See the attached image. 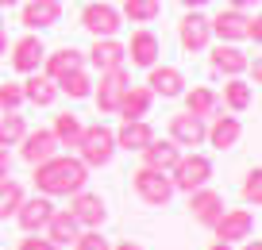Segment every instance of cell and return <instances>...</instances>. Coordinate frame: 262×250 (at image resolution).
Returning <instances> with one entry per match:
<instances>
[{
  "label": "cell",
  "mask_w": 262,
  "mask_h": 250,
  "mask_svg": "<svg viewBox=\"0 0 262 250\" xmlns=\"http://www.w3.org/2000/svg\"><path fill=\"white\" fill-rule=\"evenodd\" d=\"M35 193L42 196H74L77 189L89 185V166H85L77 154H50L47 162L35 166Z\"/></svg>",
  "instance_id": "cell-1"
},
{
  "label": "cell",
  "mask_w": 262,
  "mask_h": 250,
  "mask_svg": "<svg viewBox=\"0 0 262 250\" xmlns=\"http://www.w3.org/2000/svg\"><path fill=\"white\" fill-rule=\"evenodd\" d=\"M77 158L89 166V170H100L116 158V131L104 127V123H93V127H81L77 135Z\"/></svg>",
  "instance_id": "cell-2"
},
{
  "label": "cell",
  "mask_w": 262,
  "mask_h": 250,
  "mask_svg": "<svg viewBox=\"0 0 262 250\" xmlns=\"http://www.w3.org/2000/svg\"><path fill=\"white\" fill-rule=\"evenodd\" d=\"M131 189H135V196H139L143 204H150V208H166V204L173 200V181H170L166 170L139 166V170L131 173Z\"/></svg>",
  "instance_id": "cell-3"
},
{
  "label": "cell",
  "mask_w": 262,
  "mask_h": 250,
  "mask_svg": "<svg viewBox=\"0 0 262 250\" xmlns=\"http://www.w3.org/2000/svg\"><path fill=\"white\" fill-rule=\"evenodd\" d=\"M170 181H173V193H193V189L208 185L212 181V158L208 154H181L178 162H173L170 170Z\"/></svg>",
  "instance_id": "cell-4"
},
{
  "label": "cell",
  "mask_w": 262,
  "mask_h": 250,
  "mask_svg": "<svg viewBox=\"0 0 262 250\" xmlns=\"http://www.w3.org/2000/svg\"><path fill=\"white\" fill-rule=\"evenodd\" d=\"M81 27L93 35V39H112V35H120L123 16H120L116 4H108V0H93V4L81 8Z\"/></svg>",
  "instance_id": "cell-5"
},
{
  "label": "cell",
  "mask_w": 262,
  "mask_h": 250,
  "mask_svg": "<svg viewBox=\"0 0 262 250\" xmlns=\"http://www.w3.org/2000/svg\"><path fill=\"white\" fill-rule=\"evenodd\" d=\"M178 42L185 54H205L212 47V27H208V16L201 8H189L178 24Z\"/></svg>",
  "instance_id": "cell-6"
},
{
  "label": "cell",
  "mask_w": 262,
  "mask_h": 250,
  "mask_svg": "<svg viewBox=\"0 0 262 250\" xmlns=\"http://www.w3.org/2000/svg\"><path fill=\"white\" fill-rule=\"evenodd\" d=\"M127 85H131L127 65H116V70H104V73H100V85L93 89V100H97L100 116H116L120 97H123V89H127Z\"/></svg>",
  "instance_id": "cell-7"
},
{
  "label": "cell",
  "mask_w": 262,
  "mask_h": 250,
  "mask_svg": "<svg viewBox=\"0 0 262 250\" xmlns=\"http://www.w3.org/2000/svg\"><path fill=\"white\" fill-rule=\"evenodd\" d=\"M123 54L135 70H150V65L162 58V42L150 27H139V31H131V42H123Z\"/></svg>",
  "instance_id": "cell-8"
},
{
  "label": "cell",
  "mask_w": 262,
  "mask_h": 250,
  "mask_svg": "<svg viewBox=\"0 0 262 250\" xmlns=\"http://www.w3.org/2000/svg\"><path fill=\"white\" fill-rule=\"evenodd\" d=\"M70 216L81 223V231H85V227H104V219H108V204H104V196H100V193L77 189V193L70 196Z\"/></svg>",
  "instance_id": "cell-9"
},
{
  "label": "cell",
  "mask_w": 262,
  "mask_h": 250,
  "mask_svg": "<svg viewBox=\"0 0 262 250\" xmlns=\"http://www.w3.org/2000/svg\"><path fill=\"white\" fill-rule=\"evenodd\" d=\"M8 50H12V54H8L12 70H16V73H24V77L39 70V65H42V54H47V47H42V39H39L35 31H27L24 39L8 42Z\"/></svg>",
  "instance_id": "cell-10"
},
{
  "label": "cell",
  "mask_w": 262,
  "mask_h": 250,
  "mask_svg": "<svg viewBox=\"0 0 262 250\" xmlns=\"http://www.w3.org/2000/svg\"><path fill=\"white\" fill-rule=\"evenodd\" d=\"M208 120H212V123H205V143L216 146V150H231V146L239 143V135H243L239 116H228V112H220V108H216Z\"/></svg>",
  "instance_id": "cell-11"
},
{
  "label": "cell",
  "mask_w": 262,
  "mask_h": 250,
  "mask_svg": "<svg viewBox=\"0 0 262 250\" xmlns=\"http://www.w3.org/2000/svg\"><path fill=\"white\" fill-rule=\"evenodd\" d=\"M147 89L155 93V97H162V100H178L181 93H185V73H181L178 65L155 62L147 70Z\"/></svg>",
  "instance_id": "cell-12"
},
{
  "label": "cell",
  "mask_w": 262,
  "mask_h": 250,
  "mask_svg": "<svg viewBox=\"0 0 262 250\" xmlns=\"http://www.w3.org/2000/svg\"><path fill=\"white\" fill-rule=\"evenodd\" d=\"M212 231H216V239H220V242H243L247 235L254 231L251 208H224V216L212 223Z\"/></svg>",
  "instance_id": "cell-13"
},
{
  "label": "cell",
  "mask_w": 262,
  "mask_h": 250,
  "mask_svg": "<svg viewBox=\"0 0 262 250\" xmlns=\"http://www.w3.org/2000/svg\"><path fill=\"white\" fill-rule=\"evenodd\" d=\"M189 216L201 227H212L216 219L224 216V193H216V189H208V185L193 189V193H189Z\"/></svg>",
  "instance_id": "cell-14"
},
{
  "label": "cell",
  "mask_w": 262,
  "mask_h": 250,
  "mask_svg": "<svg viewBox=\"0 0 262 250\" xmlns=\"http://www.w3.org/2000/svg\"><path fill=\"white\" fill-rule=\"evenodd\" d=\"M247 62H251V58H247L235 42H216V47L208 50V70H212L216 77H239V73L247 70Z\"/></svg>",
  "instance_id": "cell-15"
},
{
  "label": "cell",
  "mask_w": 262,
  "mask_h": 250,
  "mask_svg": "<svg viewBox=\"0 0 262 250\" xmlns=\"http://www.w3.org/2000/svg\"><path fill=\"white\" fill-rule=\"evenodd\" d=\"M58 19H62V0H27V4H19V24L27 31L54 27Z\"/></svg>",
  "instance_id": "cell-16"
},
{
  "label": "cell",
  "mask_w": 262,
  "mask_h": 250,
  "mask_svg": "<svg viewBox=\"0 0 262 250\" xmlns=\"http://www.w3.org/2000/svg\"><path fill=\"white\" fill-rule=\"evenodd\" d=\"M247 12H239V8H220L216 16H208V27H212V39H220V42H239V39H247Z\"/></svg>",
  "instance_id": "cell-17"
},
{
  "label": "cell",
  "mask_w": 262,
  "mask_h": 250,
  "mask_svg": "<svg viewBox=\"0 0 262 250\" xmlns=\"http://www.w3.org/2000/svg\"><path fill=\"white\" fill-rule=\"evenodd\" d=\"M50 154H58V139H54V131H50V127H39V131L27 127V135L19 139V158L31 162V166H39V162H47Z\"/></svg>",
  "instance_id": "cell-18"
},
{
  "label": "cell",
  "mask_w": 262,
  "mask_h": 250,
  "mask_svg": "<svg viewBox=\"0 0 262 250\" xmlns=\"http://www.w3.org/2000/svg\"><path fill=\"white\" fill-rule=\"evenodd\" d=\"M85 62H89L97 73H104V70H116V65H127V54H123V42L112 35V39H93Z\"/></svg>",
  "instance_id": "cell-19"
},
{
  "label": "cell",
  "mask_w": 262,
  "mask_h": 250,
  "mask_svg": "<svg viewBox=\"0 0 262 250\" xmlns=\"http://www.w3.org/2000/svg\"><path fill=\"white\" fill-rule=\"evenodd\" d=\"M50 212H54V204H50V196L35 193V196H24V204L16 208V223L24 227V231H42V223L50 219Z\"/></svg>",
  "instance_id": "cell-20"
},
{
  "label": "cell",
  "mask_w": 262,
  "mask_h": 250,
  "mask_svg": "<svg viewBox=\"0 0 262 250\" xmlns=\"http://www.w3.org/2000/svg\"><path fill=\"white\" fill-rule=\"evenodd\" d=\"M81 65H85V54L77 47H58V50H47V54H42L39 70L47 73L50 81H58V77H66L70 70H81Z\"/></svg>",
  "instance_id": "cell-21"
},
{
  "label": "cell",
  "mask_w": 262,
  "mask_h": 250,
  "mask_svg": "<svg viewBox=\"0 0 262 250\" xmlns=\"http://www.w3.org/2000/svg\"><path fill=\"white\" fill-rule=\"evenodd\" d=\"M170 139L178 146H201V143H205V120L193 116V112L170 116Z\"/></svg>",
  "instance_id": "cell-22"
},
{
  "label": "cell",
  "mask_w": 262,
  "mask_h": 250,
  "mask_svg": "<svg viewBox=\"0 0 262 250\" xmlns=\"http://www.w3.org/2000/svg\"><path fill=\"white\" fill-rule=\"evenodd\" d=\"M19 89H24V100L27 104H35V108H50L58 100V85L47 77V73H27L24 81H19Z\"/></svg>",
  "instance_id": "cell-23"
},
{
  "label": "cell",
  "mask_w": 262,
  "mask_h": 250,
  "mask_svg": "<svg viewBox=\"0 0 262 250\" xmlns=\"http://www.w3.org/2000/svg\"><path fill=\"white\" fill-rule=\"evenodd\" d=\"M139 154H143V166H150V170H166V173H170V170H173V162L181 158V146L173 143V139H158V135H155Z\"/></svg>",
  "instance_id": "cell-24"
},
{
  "label": "cell",
  "mask_w": 262,
  "mask_h": 250,
  "mask_svg": "<svg viewBox=\"0 0 262 250\" xmlns=\"http://www.w3.org/2000/svg\"><path fill=\"white\" fill-rule=\"evenodd\" d=\"M42 231H47V239L54 242V246H70V242L81 235V223L70 216V208H54V212H50V219L42 223Z\"/></svg>",
  "instance_id": "cell-25"
},
{
  "label": "cell",
  "mask_w": 262,
  "mask_h": 250,
  "mask_svg": "<svg viewBox=\"0 0 262 250\" xmlns=\"http://www.w3.org/2000/svg\"><path fill=\"white\" fill-rule=\"evenodd\" d=\"M150 104H155V93H150L147 85H127L123 97H120L116 116H120V120H143V116L150 112Z\"/></svg>",
  "instance_id": "cell-26"
},
{
  "label": "cell",
  "mask_w": 262,
  "mask_h": 250,
  "mask_svg": "<svg viewBox=\"0 0 262 250\" xmlns=\"http://www.w3.org/2000/svg\"><path fill=\"white\" fill-rule=\"evenodd\" d=\"M150 139H155V127H150L147 120H123V127L116 131V150H135L139 154Z\"/></svg>",
  "instance_id": "cell-27"
},
{
  "label": "cell",
  "mask_w": 262,
  "mask_h": 250,
  "mask_svg": "<svg viewBox=\"0 0 262 250\" xmlns=\"http://www.w3.org/2000/svg\"><path fill=\"white\" fill-rule=\"evenodd\" d=\"M220 97V104L228 108V112H247L251 108V85L247 81H239V77H228V85H224V93H216Z\"/></svg>",
  "instance_id": "cell-28"
},
{
  "label": "cell",
  "mask_w": 262,
  "mask_h": 250,
  "mask_svg": "<svg viewBox=\"0 0 262 250\" xmlns=\"http://www.w3.org/2000/svg\"><path fill=\"white\" fill-rule=\"evenodd\" d=\"M181 97H185V112L201 116V120H208V116L220 108V97H216L212 89H205V85H196V89H185Z\"/></svg>",
  "instance_id": "cell-29"
},
{
  "label": "cell",
  "mask_w": 262,
  "mask_h": 250,
  "mask_svg": "<svg viewBox=\"0 0 262 250\" xmlns=\"http://www.w3.org/2000/svg\"><path fill=\"white\" fill-rule=\"evenodd\" d=\"M54 85H58V93H66L70 100H85V97H93V77L85 73V65H81V70H70L66 77H58Z\"/></svg>",
  "instance_id": "cell-30"
},
{
  "label": "cell",
  "mask_w": 262,
  "mask_h": 250,
  "mask_svg": "<svg viewBox=\"0 0 262 250\" xmlns=\"http://www.w3.org/2000/svg\"><path fill=\"white\" fill-rule=\"evenodd\" d=\"M120 16L131 19V24H155L162 16V0H123Z\"/></svg>",
  "instance_id": "cell-31"
},
{
  "label": "cell",
  "mask_w": 262,
  "mask_h": 250,
  "mask_svg": "<svg viewBox=\"0 0 262 250\" xmlns=\"http://www.w3.org/2000/svg\"><path fill=\"white\" fill-rule=\"evenodd\" d=\"M24 196H27L24 185H19V181H12V173H8V177H0V223L16 216V208L24 204Z\"/></svg>",
  "instance_id": "cell-32"
},
{
  "label": "cell",
  "mask_w": 262,
  "mask_h": 250,
  "mask_svg": "<svg viewBox=\"0 0 262 250\" xmlns=\"http://www.w3.org/2000/svg\"><path fill=\"white\" fill-rule=\"evenodd\" d=\"M81 127H85V123L77 120L74 112H62V116H54V123H50V131H54L58 146H74V143H77V135H81Z\"/></svg>",
  "instance_id": "cell-33"
},
{
  "label": "cell",
  "mask_w": 262,
  "mask_h": 250,
  "mask_svg": "<svg viewBox=\"0 0 262 250\" xmlns=\"http://www.w3.org/2000/svg\"><path fill=\"white\" fill-rule=\"evenodd\" d=\"M24 135H27V120L19 112H4L0 116V146H19Z\"/></svg>",
  "instance_id": "cell-34"
},
{
  "label": "cell",
  "mask_w": 262,
  "mask_h": 250,
  "mask_svg": "<svg viewBox=\"0 0 262 250\" xmlns=\"http://www.w3.org/2000/svg\"><path fill=\"white\" fill-rule=\"evenodd\" d=\"M19 104H24L19 81H0V112H19Z\"/></svg>",
  "instance_id": "cell-35"
},
{
  "label": "cell",
  "mask_w": 262,
  "mask_h": 250,
  "mask_svg": "<svg viewBox=\"0 0 262 250\" xmlns=\"http://www.w3.org/2000/svg\"><path fill=\"white\" fill-rule=\"evenodd\" d=\"M74 250H112V242L100 235V227H85V231L74 239Z\"/></svg>",
  "instance_id": "cell-36"
},
{
  "label": "cell",
  "mask_w": 262,
  "mask_h": 250,
  "mask_svg": "<svg viewBox=\"0 0 262 250\" xmlns=\"http://www.w3.org/2000/svg\"><path fill=\"white\" fill-rule=\"evenodd\" d=\"M243 200L254 204V208L262 204V170H251V173L243 177Z\"/></svg>",
  "instance_id": "cell-37"
},
{
  "label": "cell",
  "mask_w": 262,
  "mask_h": 250,
  "mask_svg": "<svg viewBox=\"0 0 262 250\" xmlns=\"http://www.w3.org/2000/svg\"><path fill=\"white\" fill-rule=\"evenodd\" d=\"M19 250H54V242L39 239V231H27V239H19Z\"/></svg>",
  "instance_id": "cell-38"
},
{
  "label": "cell",
  "mask_w": 262,
  "mask_h": 250,
  "mask_svg": "<svg viewBox=\"0 0 262 250\" xmlns=\"http://www.w3.org/2000/svg\"><path fill=\"white\" fill-rule=\"evenodd\" d=\"M247 39H251L254 47H258V39H262V19H258V16H251V19H247Z\"/></svg>",
  "instance_id": "cell-39"
},
{
  "label": "cell",
  "mask_w": 262,
  "mask_h": 250,
  "mask_svg": "<svg viewBox=\"0 0 262 250\" xmlns=\"http://www.w3.org/2000/svg\"><path fill=\"white\" fill-rule=\"evenodd\" d=\"M12 173V154H8V146H0V177H8Z\"/></svg>",
  "instance_id": "cell-40"
},
{
  "label": "cell",
  "mask_w": 262,
  "mask_h": 250,
  "mask_svg": "<svg viewBox=\"0 0 262 250\" xmlns=\"http://www.w3.org/2000/svg\"><path fill=\"white\" fill-rule=\"evenodd\" d=\"M228 8H239V12H251V8H258V0H228Z\"/></svg>",
  "instance_id": "cell-41"
},
{
  "label": "cell",
  "mask_w": 262,
  "mask_h": 250,
  "mask_svg": "<svg viewBox=\"0 0 262 250\" xmlns=\"http://www.w3.org/2000/svg\"><path fill=\"white\" fill-rule=\"evenodd\" d=\"M247 70H251V77H254V85H258V81H262V62H258V58H254V62H247Z\"/></svg>",
  "instance_id": "cell-42"
},
{
  "label": "cell",
  "mask_w": 262,
  "mask_h": 250,
  "mask_svg": "<svg viewBox=\"0 0 262 250\" xmlns=\"http://www.w3.org/2000/svg\"><path fill=\"white\" fill-rule=\"evenodd\" d=\"M112 250H147V246H139V242H131V239H127V242H116Z\"/></svg>",
  "instance_id": "cell-43"
},
{
  "label": "cell",
  "mask_w": 262,
  "mask_h": 250,
  "mask_svg": "<svg viewBox=\"0 0 262 250\" xmlns=\"http://www.w3.org/2000/svg\"><path fill=\"white\" fill-rule=\"evenodd\" d=\"M205 4H208V0H181V8H185V12L189 8H205Z\"/></svg>",
  "instance_id": "cell-44"
},
{
  "label": "cell",
  "mask_w": 262,
  "mask_h": 250,
  "mask_svg": "<svg viewBox=\"0 0 262 250\" xmlns=\"http://www.w3.org/2000/svg\"><path fill=\"white\" fill-rule=\"evenodd\" d=\"M0 54H8V31H4V24H0Z\"/></svg>",
  "instance_id": "cell-45"
},
{
  "label": "cell",
  "mask_w": 262,
  "mask_h": 250,
  "mask_svg": "<svg viewBox=\"0 0 262 250\" xmlns=\"http://www.w3.org/2000/svg\"><path fill=\"white\" fill-rule=\"evenodd\" d=\"M243 250H262V242H258V239H251V235H247V239H243Z\"/></svg>",
  "instance_id": "cell-46"
},
{
  "label": "cell",
  "mask_w": 262,
  "mask_h": 250,
  "mask_svg": "<svg viewBox=\"0 0 262 250\" xmlns=\"http://www.w3.org/2000/svg\"><path fill=\"white\" fill-rule=\"evenodd\" d=\"M208 250H235V246H231V242H220V239H216V242H212Z\"/></svg>",
  "instance_id": "cell-47"
},
{
  "label": "cell",
  "mask_w": 262,
  "mask_h": 250,
  "mask_svg": "<svg viewBox=\"0 0 262 250\" xmlns=\"http://www.w3.org/2000/svg\"><path fill=\"white\" fill-rule=\"evenodd\" d=\"M19 0H0V8H16Z\"/></svg>",
  "instance_id": "cell-48"
},
{
  "label": "cell",
  "mask_w": 262,
  "mask_h": 250,
  "mask_svg": "<svg viewBox=\"0 0 262 250\" xmlns=\"http://www.w3.org/2000/svg\"><path fill=\"white\" fill-rule=\"evenodd\" d=\"M0 24H4V8H0Z\"/></svg>",
  "instance_id": "cell-49"
},
{
  "label": "cell",
  "mask_w": 262,
  "mask_h": 250,
  "mask_svg": "<svg viewBox=\"0 0 262 250\" xmlns=\"http://www.w3.org/2000/svg\"><path fill=\"white\" fill-rule=\"evenodd\" d=\"M54 250H62V246H54Z\"/></svg>",
  "instance_id": "cell-50"
}]
</instances>
